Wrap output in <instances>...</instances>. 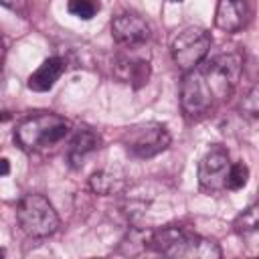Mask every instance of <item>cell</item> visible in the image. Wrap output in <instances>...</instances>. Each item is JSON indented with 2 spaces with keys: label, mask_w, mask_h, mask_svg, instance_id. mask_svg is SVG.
Returning <instances> with one entry per match:
<instances>
[{
  "label": "cell",
  "mask_w": 259,
  "mask_h": 259,
  "mask_svg": "<svg viewBox=\"0 0 259 259\" xmlns=\"http://www.w3.org/2000/svg\"><path fill=\"white\" fill-rule=\"evenodd\" d=\"M111 34L117 45L125 49H136L150 38V26L142 16L123 12L111 20Z\"/></svg>",
  "instance_id": "obj_9"
},
{
  "label": "cell",
  "mask_w": 259,
  "mask_h": 259,
  "mask_svg": "<svg viewBox=\"0 0 259 259\" xmlns=\"http://www.w3.org/2000/svg\"><path fill=\"white\" fill-rule=\"evenodd\" d=\"M235 231H239V233L259 231V202L253 204V206H249L247 210H243L235 219Z\"/></svg>",
  "instance_id": "obj_14"
},
{
  "label": "cell",
  "mask_w": 259,
  "mask_h": 259,
  "mask_svg": "<svg viewBox=\"0 0 259 259\" xmlns=\"http://www.w3.org/2000/svg\"><path fill=\"white\" fill-rule=\"evenodd\" d=\"M247 180H249V168H247L243 162L231 164V170H229V174H227V184H225V188H229V190H241V188L247 184Z\"/></svg>",
  "instance_id": "obj_16"
},
{
  "label": "cell",
  "mask_w": 259,
  "mask_h": 259,
  "mask_svg": "<svg viewBox=\"0 0 259 259\" xmlns=\"http://www.w3.org/2000/svg\"><path fill=\"white\" fill-rule=\"evenodd\" d=\"M99 144V136L91 130H79L73 140H71V146H69V160L73 162V166H79V162L83 160L85 154L93 152Z\"/></svg>",
  "instance_id": "obj_13"
},
{
  "label": "cell",
  "mask_w": 259,
  "mask_h": 259,
  "mask_svg": "<svg viewBox=\"0 0 259 259\" xmlns=\"http://www.w3.org/2000/svg\"><path fill=\"white\" fill-rule=\"evenodd\" d=\"M241 111H245L247 115L259 117V85L253 87L241 101Z\"/></svg>",
  "instance_id": "obj_17"
},
{
  "label": "cell",
  "mask_w": 259,
  "mask_h": 259,
  "mask_svg": "<svg viewBox=\"0 0 259 259\" xmlns=\"http://www.w3.org/2000/svg\"><path fill=\"white\" fill-rule=\"evenodd\" d=\"M148 245L158 253L182 259H219L223 255L219 243L196 233H188L180 227H166L162 231L150 233Z\"/></svg>",
  "instance_id": "obj_1"
},
{
  "label": "cell",
  "mask_w": 259,
  "mask_h": 259,
  "mask_svg": "<svg viewBox=\"0 0 259 259\" xmlns=\"http://www.w3.org/2000/svg\"><path fill=\"white\" fill-rule=\"evenodd\" d=\"M243 71V57L239 53H223L217 55L212 61L206 63V69L202 71L208 87L212 89L214 97H229L241 77Z\"/></svg>",
  "instance_id": "obj_6"
},
{
  "label": "cell",
  "mask_w": 259,
  "mask_h": 259,
  "mask_svg": "<svg viewBox=\"0 0 259 259\" xmlns=\"http://www.w3.org/2000/svg\"><path fill=\"white\" fill-rule=\"evenodd\" d=\"M20 229L34 239L49 237L59 227V214L42 194H24L16 206Z\"/></svg>",
  "instance_id": "obj_3"
},
{
  "label": "cell",
  "mask_w": 259,
  "mask_h": 259,
  "mask_svg": "<svg viewBox=\"0 0 259 259\" xmlns=\"http://www.w3.org/2000/svg\"><path fill=\"white\" fill-rule=\"evenodd\" d=\"M208 49H210V34L200 26H188L180 30L170 45L172 59L176 67L182 69L184 73L196 69L202 63V59L208 55Z\"/></svg>",
  "instance_id": "obj_4"
},
{
  "label": "cell",
  "mask_w": 259,
  "mask_h": 259,
  "mask_svg": "<svg viewBox=\"0 0 259 259\" xmlns=\"http://www.w3.org/2000/svg\"><path fill=\"white\" fill-rule=\"evenodd\" d=\"M0 2H2L6 8H16V6L20 4V0H0Z\"/></svg>",
  "instance_id": "obj_20"
},
{
  "label": "cell",
  "mask_w": 259,
  "mask_h": 259,
  "mask_svg": "<svg viewBox=\"0 0 259 259\" xmlns=\"http://www.w3.org/2000/svg\"><path fill=\"white\" fill-rule=\"evenodd\" d=\"M65 71V61L61 57H49L40 63V67L28 77V89L32 91H49L59 81V77Z\"/></svg>",
  "instance_id": "obj_11"
},
{
  "label": "cell",
  "mask_w": 259,
  "mask_h": 259,
  "mask_svg": "<svg viewBox=\"0 0 259 259\" xmlns=\"http://www.w3.org/2000/svg\"><path fill=\"white\" fill-rule=\"evenodd\" d=\"M91 188L97 192V194H109L111 188H113V178L105 172H95L91 176Z\"/></svg>",
  "instance_id": "obj_18"
},
{
  "label": "cell",
  "mask_w": 259,
  "mask_h": 259,
  "mask_svg": "<svg viewBox=\"0 0 259 259\" xmlns=\"http://www.w3.org/2000/svg\"><path fill=\"white\" fill-rule=\"evenodd\" d=\"M67 8H69V12L73 16L89 20V18H93L99 12L101 4H99V0H69Z\"/></svg>",
  "instance_id": "obj_15"
},
{
  "label": "cell",
  "mask_w": 259,
  "mask_h": 259,
  "mask_svg": "<svg viewBox=\"0 0 259 259\" xmlns=\"http://www.w3.org/2000/svg\"><path fill=\"white\" fill-rule=\"evenodd\" d=\"M0 164H2V176H6V174L10 172V164H8V158H2V160H0Z\"/></svg>",
  "instance_id": "obj_19"
},
{
  "label": "cell",
  "mask_w": 259,
  "mask_h": 259,
  "mask_svg": "<svg viewBox=\"0 0 259 259\" xmlns=\"http://www.w3.org/2000/svg\"><path fill=\"white\" fill-rule=\"evenodd\" d=\"M212 99H214V95H212V89L208 87L204 73L198 69L186 71L182 85H180V105H182L184 113L190 117L204 115L210 109Z\"/></svg>",
  "instance_id": "obj_7"
},
{
  "label": "cell",
  "mask_w": 259,
  "mask_h": 259,
  "mask_svg": "<svg viewBox=\"0 0 259 259\" xmlns=\"http://www.w3.org/2000/svg\"><path fill=\"white\" fill-rule=\"evenodd\" d=\"M231 170L229 154L221 148L206 152L198 164V182L206 192H219L227 184V174Z\"/></svg>",
  "instance_id": "obj_8"
},
{
  "label": "cell",
  "mask_w": 259,
  "mask_h": 259,
  "mask_svg": "<svg viewBox=\"0 0 259 259\" xmlns=\"http://www.w3.org/2000/svg\"><path fill=\"white\" fill-rule=\"evenodd\" d=\"M71 132V121L57 113H36L20 121L14 130V140L26 152L49 148L59 144Z\"/></svg>",
  "instance_id": "obj_2"
},
{
  "label": "cell",
  "mask_w": 259,
  "mask_h": 259,
  "mask_svg": "<svg viewBox=\"0 0 259 259\" xmlns=\"http://www.w3.org/2000/svg\"><path fill=\"white\" fill-rule=\"evenodd\" d=\"M123 146L138 158H152L170 146V132L158 121L136 123L123 134Z\"/></svg>",
  "instance_id": "obj_5"
},
{
  "label": "cell",
  "mask_w": 259,
  "mask_h": 259,
  "mask_svg": "<svg viewBox=\"0 0 259 259\" xmlns=\"http://www.w3.org/2000/svg\"><path fill=\"white\" fill-rule=\"evenodd\" d=\"M168 2H182V0H168Z\"/></svg>",
  "instance_id": "obj_21"
},
{
  "label": "cell",
  "mask_w": 259,
  "mask_h": 259,
  "mask_svg": "<svg viewBox=\"0 0 259 259\" xmlns=\"http://www.w3.org/2000/svg\"><path fill=\"white\" fill-rule=\"evenodd\" d=\"M245 14H247V8L243 0H219L214 24L223 32H235L243 26Z\"/></svg>",
  "instance_id": "obj_12"
},
{
  "label": "cell",
  "mask_w": 259,
  "mask_h": 259,
  "mask_svg": "<svg viewBox=\"0 0 259 259\" xmlns=\"http://www.w3.org/2000/svg\"><path fill=\"white\" fill-rule=\"evenodd\" d=\"M113 69L117 79L134 87H142L144 83H148V77H150V63L136 55H117Z\"/></svg>",
  "instance_id": "obj_10"
}]
</instances>
